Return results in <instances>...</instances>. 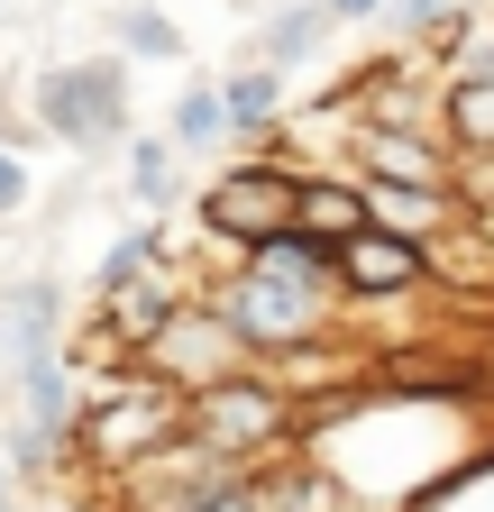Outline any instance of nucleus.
<instances>
[{
  "label": "nucleus",
  "instance_id": "dca6fc26",
  "mask_svg": "<svg viewBox=\"0 0 494 512\" xmlns=\"http://www.w3.org/2000/svg\"><path fill=\"white\" fill-rule=\"evenodd\" d=\"M394 19L403 28H430V19H440V0H394Z\"/></svg>",
  "mask_w": 494,
  "mask_h": 512
},
{
  "label": "nucleus",
  "instance_id": "9b49d317",
  "mask_svg": "<svg viewBox=\"0 0 494 512\" xmlns=\"http://www.w3.org/2000/svg\"><path fill=\"white\" fill-rule=\"evenodd\" d=\"M366 211L394 220V238H403V220H430L440 202H430V192H403V183H376V192H366Z\"/></svg>",
  "mask_w": 494,
  "mask_h": 512
},
{
  "label": "nucleus",
  "instance_id": "0eeeda50",
  "mask_svg": "<svg viewBox=\"0 0 494 512\" xmlns=\"http://www.w3.org/2000/svg\"><path fill=\"white\" fill-rule=\"evenodd\" d=\"M229 128H238V119H229V92H220V83H193V92L174 101V147H220Z\"/></svg>",
  "mask_w": 494,
  "mask_h": 512
},
{
  "label": "nucleus",
  "instance_id": "6ab92c4d",
  "mask_svg": "<svg viewBox=\"0 0 494 512\" xmlns=\"http://www.w3.org/2000/svg\"><path fill=\"white\" fill-rule=\"evenodd\" d=\"M0 494H10V485H0Z\"/></svg>",
  "mask_w": 494,
  "mask_h": 512
},
{
  "label": "nucleus",
  "instance_id": "1a4fd4ad",
  "mask_svg": "<svg viewBox=\"0 0 494 512\" xmlns=\"http://www.w3.org/2000/svg\"><path fill=\"white\" fill-rule=\"evenodd\" d=\"M220 92H229V119H238V128H257V119L275 110V74H229Z\"/></svg>",
  "mask_w": 494,
  "mask_h": 512
},
{
  "label": "nucleus",
  "instance_id": "4468645a",
  "mask_svg": "<svg viewBox=\"0 0 494 512\" xmlns=\"http://www.w3.org/2000/svg\"><path fill=\"white\" fill-rule=\"evenodd\" d=\"M19 202H28V165L0 147V211H19Z\"/></svg>",
  "mask_w": 494,
  "mask_h": 512
},
{
  "label": "nucleus",
  "instance_id": "6e6552de",
  "mask_svg": "<svg viewBox=\"0 0 494 512\" xmlns=\"http://www.w3.org/2000/svg\"><path fill=\"white\" fill-rule=\"evenodd\" d=\"M321 28H330V10L312 0V10H284V19H266V37H257V55H275V64H302L321 46Z\"/></svg>",
  "mask_w": 494,
  "mask_h": 512
},
{
  "label": "nucleus",
  "instance_id": "ddd939ff",
  "mask_svg": "<svg viewBox=\"0 0 494 512\" xmlns=\"http://www.w3.org/2000/svg\"><path fill=\"white\" fill-rule=\"evenodd\" d=\"M376 165H385V174H412V183L430 174V156H421L412 138H376Z\"/></svg>",
  "mask_w": 494,
  "mask_h": 512
},
{
  "label": "nucleus",
  "instance_id": "f3484780",
  "mask_svg": "<svg viewBox=\"0 0 494 512\" xmlns=\"http://www.w3.org/2000/svg\"><path fill=\"white\" fill-rule=\"evenodd\" d=\"M330 19H366V10H385V0H321Z\"/></svg>",
  "mask_w": 494,
  "mask_h": 512
},
{
  "label": "nucleus",
  "instance_id": "9d476101",
  "mask_svg": "<svg viewBox=\"0 0 494 512\" xmlns=\"http://www.w3.org/2000/svg\"><path fill=\"white\" fill-rule=\"evenodd\" d=\"M119 46H138V55H183V37H174L156 10H119Z\"/></svg>",
  "mask_w": 494,
  "mask_h": 512
},
{
  "label": "nucleus",
  "instance_id": "f03ea898",
  "mask_svg": "<svg viewBox=\"0 0 494 512\" xmlns=\"http://www.w3.org/2000/svg\"><path fill=\"white\" fill-rule=\"evenodd\" d=\"M37 110L55 138H74V147H101L119 138V119H129V92H119V64L92 55V64H65V74H46L37 83Z\"/></svg>",
  "mask_w": 494,
  "mask_h": 512
},
{
  "label": "nucleus",
  "instance_id": "f8f14e48",
  "mask_svg": "<svg viewBox=\"0 0 494 512\" xmlns=\"http://www.w3.org/2000/svg\"><path fill=\"white\" fill-rule=\"evenodd\" d=\"M458 128H467V138H494V74H476V83H458Z\"/></svg>",
  "mask_w": 494,
  "mask_h": 512
},
{
  "label": "nucleus",
  "instance_id": "f257e3e1",
  "mask_svg": "<svg viewBox=\"0 0 494 512\" xmlns=\"http://www.w3.org/2000/svg\"><path fill=\"white\" fill-rule=\"evenodd\" d=\"M321 302H330V247L275 238V247L247 256V275L229 284L220 320L238 330V348H284V339H312Z\"/></svg>",
  "mask_w": 494,
  "mask_h": 512
},
{
  "label": "nucleus",
  "instance_id": "7ed1b4c3",
  "mask_svg": "<svg viewBox=\"0 0 494 512\" xmlns=\"http://www.w3.org/2000/svg\"><path fill=\"white\" fill-rule=\"evenodd\" d=\"M202 220H211L220 238H257V247L302 238V183H284V174H266V165L220 174V183H211V202H202Z\"/></svg>",
  "mask_w": 494,
  "mask_h": 512
},
{
  "label": "nucleus",
  "instance_id": "39448f33",
  "mask_svg": "<svg viewBox=\"0 0 494 512\" xmlns=\"http://www.w3.org/2000/svg\"><path fill=\"white\" fill-rule=\"evenodd\" d=\"M275 421H284V403L266 394V384H202V439L247 448V439H266Z\"/></svg>",
  "mask_w": 494,
  "mask_h": 512
},
{
  "label": "nucleus",
  "instance_id": "2eb2a0df",
  "mask_svg": "<svg viewBox=\"0 0 494 512\" xmlns=\"http://www.w3.org/2000/svg\"><path fill=\"white\" fill-rule=\"evenodd\" d=\"M138 192H147V202L165 192V147H138Z\"/></svg>",
  "mask_w": 494,
  "mask_h": 512
},
{
  "label": "nucleus",
  "instance_id": "423d86ee",
  "mask_svg": "<svg viewBox=\"0 0 494 512\" xmlns=\"http://www.w3.org/2000/svg\"><path fill=\"white\" fill-rule=\"evenodd\" d=\"M156 348H165V366L220 375V366H229V348H238V330H229V320H193V330H183V320H174V330H165Z\"/></svg>",
  "mask_w": 494,
  "mask_h": 512
},
{
  "label": "nucleus",
  "instance_id": "a211bd4d",
  "mask_svg": "<svg viewBox=\"0 0 494 512\" xmlns=\"http://www.w3.org/2000/svg\"><path fill=\"white\" fill-rule=\"evenodd\" d=\"M193 512H257L247 494H211V503H193Z\"/></svg>",
  "mask_w": 494,
  "mask_h": 512
},
{
  "label": "nucleus",
  "instance_id": "20e7f679",
  "mask_svg": "<svg viewBox=\"0 0 494 512\" xmlns=\"http://www.w3.org/2000/svg\"><path fill=\"white\" fill-rule=\"evenodd\" d=\"M339 275H348V293H403V284H421V247L394 229H366L339 247Z\"/></svg>",
  "mask_w": 494,
  "mask_h": 512
}]
</instances>
